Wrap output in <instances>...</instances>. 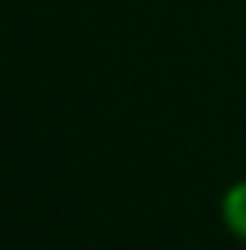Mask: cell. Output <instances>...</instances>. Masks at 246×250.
Segmentation results:
<instances>
[{
  "instance_id": "6da1fadb",
  "label": "cell",
  "mask_w": 246,
  "mask_h": 250,
  "mask_svg": "<svg viewBox=\"0 0 246 250\" xmlns=\"http://www.w3.org/2000/svg\"><path fill=\"white\" fill-rule=\"evenodd\" d=\"M223 213H226L229 227H233L240 237H246V183H240V186L229 189V196H226V203H223Z\"/></svg>"
}]
</instances>
